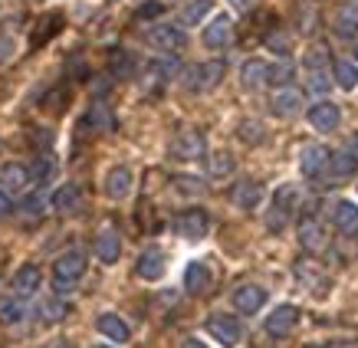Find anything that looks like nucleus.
Segmentation results:
<instances>
[{
  "mask_svg": "<svg viewBox=\"0 0 358 348\" xmlns=\"http://www.w3.org/2000/svg\"><path fill=\"white\" fill-rule=\"evenodd\" d=\"M86 266H89L86 250H79V247L63 250L53 260V289H56V293H69V289H73V283L86 276Z\"/></svg>",
  "mask_w": 358,
  "mask_h": 348,
  "instance_id": "f257e3e1",
  "label": "nucleus"
},
{
  "mask_svg": "<svg viewBox=\"0 0 358 348\" xmlns=\"http://www.w3.org/2000/svg\"><path fill=\"white\" fill-rule=\"evenodd\" d=\"M227 76V63L224 59H207V63H197L191 66L185 73V86L191 92H210V89H217Z\"/></svg>",
  "mask_w": 358,
  "mask_h": 348,
  "instance_id": "f03ea898",
  "label": "nucleus"
},
{
  "mask_svg": "<svg viewBox=\"0 0 358 348\" xmlns=\"http://www.w3.org/2000/svg\"><path fill=\"white\" fill-rule=\"evenodd\" d=\"M145 40L158 53H181L187 46V33L181 23H155L152 30L145 33Z\"/></svg>",
  "mask_w": 358,
  "mask_h": 348,
  "instance_id": "7ed1b4c3",
  "label": "nucleus"
},
{
  "mask_svg": "<svg viewBox=\"0 0 358 348\" xmlns=\"http://www.w3.org/2000/svg\"><path fill=\"white\" fill-rule=\"evenodd\" d=\"M329 158H332V148H326V145H303V152H299V171H303V177L326 181Z\"/></svg>",
  "mask_w": 358,
  "mask_h": 348,
  "instance_id": "20e7f679",
  "label": "nucleus"
},
{
  "mask_svg": "<svg viewBox=\"0 0 358 348\" xmlns=\"http://www.w3.org/2000/svg\"><path fill=\"white\" fill-rule=\"evenodd\" d=\"M207 230H210V220H207V214L201 210V207H187V210H181V214L174 217V233L191 240V243L204 240Z\"/></svg>",
  "mask_w": 358,
  "mask_h": 348,
  "instance_id": "39448f33",
  "label": "nucleus"
},
{
  "mask_svg": "<svg viewBox=\"0 0 358 348\" xmlns=\"http://www.w3.org/2000/svg\"><path fill=\"white\" fill-rule=\"evenodd\" d=\"M168 152H171V158H178V161H197V158H204V135L197 129L178 131L171 138V145H168Z\"/></svg>",
  "mask_w": 358,
  "mask_h": 348,
  "instance_id": "423d86ee",
  "label": "nucleus"
},
{
  "mask_svg": "<svg viewBox=\"0 0 358 348\" xmlns=\"http://www.w3.org/2000/svg\"><path fill=\"white\" fill-rule=\"evenodd\" d=\"M207 332L210 338H217L220 345H240L243 342V322L237 316H227V312H217V316L207 319Z\"/></svg>",
  "mask_w": 358,
  "mask_h": 348,
  "instance_id": "0eeeda50",
  "label": "nucleus"
},
{
  "mask_svg": "<svg viewBox=\"0 0 358 348\" xmlns=\"http://www.w3.org/2000/svg\"><path fill=\"white\" fill-rule=\"evenodd\" d=\"M296 240H299V247H303L306 253H313V256H319V253L329 250V233L315 217L299 220V227H296Z\"/></svg>",
  "mask_w": 358,
  "mask_h": 348,
  "instance_id": "6e6552de",
  "label": "nucleus"
},
{
  "mask_svg": "<svg viewBox=\"0 0 358 348\" xmlns=\"http://www.w3.org/2000/svg\"><path fill=\"white\" fill-rule=\"evenodd\" d=\"M201 40H204L207 50H227L230 40H234V20H230V13H214L204 23Z\"/></svg>",
  "mask_w": 358,
  "mask_h": 348,
  "instance_id": "1a4fd4ad",
  "label": "nucleus"
},
{
  "mask_svg": "<svg viewBox=\"0 0 358 348\" xmlns=\"http://www.w3.org/2000/svg\"><path fill=\"white\" fill-rule=\"evenodd\" d=\"M230 303H234V309H237L240 316H257L263 305H266V289L257 283H243L234 289Z\"/></svg>",
  "mask_w": 358,
  "mask_h": 348,
  "instance_id": "9d476101",
  "label": "nucleus"
},
{
  "mask_svg": "<svg viewBox=\"0 0 358 348\" xmlns=\"http://www.w3.org/2000/svg\"><path fill=\"white\" fill-rule=\"evenodd\" d=\"M296 322H299V309H296L293 303H282L266 316L263 328H266V335H273V338H286L296 328Z\"/></svg>",
  "mask_w": 358,
  "mask_h": 348,
  "instance_id": "9b49d317",
  "label": "nucleus"
},
{
  "mask_svg": "<svg viewBox=\"0 0 358 348\" xmlns=\"http://www.w3.org/2000/svg\"><path fill=\"white\" fill-rule=\"evenodd\" d=\"M306 119H309V125H313L315 131L329 135V131H336V129H338V122H342V112H338L336 102L322 99V102H313V106H309Z\"/></svg>",
  "mask_w": 358,
  "mask_h": 348,
  "instance_id": "f8f14e48",
  "label": "nucleus"
},
{
  "mask_svg": "<svg viewBox=\"0 0 358 348\" xmlns=\"http://www.w3.org/2000/svg\"><path fill=\"white\" fill-rule=\"evenodd\" d=\"M358 174V154L352 148H338L329 158V174H326V184H338V181H348Z\"/></svg>",
  "mask_w": 358,
  "mask_h": 348,
  "instance_id": "ddd939ff",
  "label": "nucleus"
},
{
  "mask_svg": "<svg viewBox=\"0 0 358 348\" xmlns=\"http://www.w3.org/2000/svg\"><path fill=\"white\" fill-rule=\"evenodd\" d=\"M92 253H96V260H102L106 266H115L122 256V237L115 227H102L96 233V243H92Z\"/></svg>",
  "mask_w": 358,
  "mask_h": 348,
  "instance_id": "4468645a",
  "label": "nucleus"
},
{
  "mask_svg": "<svg viewBox=\"0 0 358 348\" xmlns=\"http://www.w3.org/2000/svg\"><path fill=\"white\" fill-rule=\"evenodd\" d=\"M131 171L125 168V164H115V168H109L106 171V177H102V194L109 197V201H122V197H129L131 191Z\"/></svg>",
  "mask_w": 358,
  "mask_h": 348,
  "instance_id": "2eb2a0df",
  "label": "nucleus"
},
{
  "mask_svg": "<svg viewBox=\"0 0 358 348\" xmlns=\"http://www.w3.org/2000/svg\"><path fill=\"white\" fill-rule=\"evenodd\" d=\"M270 112L280 115V119H293L303 112V92L293 86H282L273 92V102H270Z\"/></svg>",
  "mask_w": 358,
  "mask_h": 348,
  "instance_id": "dca6fc26",
  "label": "nucleus"
},
{
  "mask_svg": "<svg viewBox=\"0 0 358 348\" xmlns=\"http://www.w3.org/2000/svg\"><path fill=\"white\" fill-rule=\"evenodd\" d=\"M164 270H168V260H164V253L158 250V247H148V250H141L138 260H135V273H138L141 280H148V283L162 280Z\"/></svg>",
  "mask_w": 358,
  "mask_h": 348,
  "instance_id": "f3484780",
  "label": "nucleus"
},
{
  "mask_svg": "<svg viewBox=\"0 0 358 348\" xmlns=\"http://www.w3.org/2000/svg\"><path fill=\"white\" fill-rule=\"evenodd\" d=\"M96 328H99V335L115 342V345H129V338H131V328L125 326V319L115 316V312H102V316L96 319Z\"/></svg>",
  "mask_w": 358,
  "mask_h": 348,
  "instance_id": "a211bd4d",
  "label": "nucleus"
},
{
  "mask_svg": "<svg viewBox=\"0 0 358 348\" xmlns=\"http://www.w3.org/2000/svg\"><path fill=\"white\" fill-rule=\"evenodd\" d=\"M230 201H234V207H240V210H257V207L263 204V187L257 184V181L243 177V181H237V184H234Z\"/></svg>",
  "mask_w": 358,
  "mask_h": 348,
  "instance_id": "6ab92c4d",
  "label": "nucleus"
},
{
  "mask_svg": "<svg viewBox=\"0 0 358 348\" xmlns=\"http://www.w3.org/2000/svg\"><path fill=\"white\" fill-rule=\"evenodd\" d=\"M50 207L59 210V214H73V210H79V207H83V187L73 184V181L59 184L53 191V197H50Z\"/></svg>",
  "mask_w": 358,
  "mask_h": 348,
  "instance_id": "aec40b11",
  "label": "nucleus"
},
{
  "mask_svg": "<svg viewBox=\"0 0 358 348\" xmlns=\"http://www.w3.org/2000/svg\"><path fill=\"white\" fill-rule=\"evenodd\" d=\"M210 283H214V276H210V270H207L201 260L185 266V293L187 296H204L207 289H210Z\"/></svg>",
  "mask_w": 358,
  "mask_h": 348,
  "instance_id": "412c9836",
  "label": "nucleus"
},
{
  "mask_svg": "<svg viewBox=\"0 0 358 348\" xmlns=\"http://www.w3.org/2000/svg\"><path fill=\"white\" fill-rule=\"evenodd\" d=\"M332 224H336V230L345 233V237L358 233V204H352V201H336V204H332Z\"/></svg>",
  "mask_w": 358,
  "mask_h": 348,
  "instance_id": "4be33fe9",
  "label": "nucleus"
},
{
  "mask_svg": "<svg viewBox=\"0 0 358 348\" xmlns=\"http://www.w3.org/2000/svg\"><path fill=\"white\" fill-rule=\"evenodd\" d=\"M266 73H270V63H266V59H260V56H250L247 63L240 66V86H243V89L266 86Z\"/></svg>",
  "mask_w": 358,
  "mask_h": 348,
  "instance_id": "5701e85b",
  "label": "nucleus"
},
{
  "mask_svg": "<svg viewBox=\"0 0 358 348\" xmlns=\"http://www.w3.org/2000/svg\"><path fill=\"white\" fill-rule=\"evenodd\" d=\"M83 125L92 131H115V115H112V109L102 99H96V102L89 106V112L83 115Z\"/></svg>",
  "mask_w": 358,
  "mask_h": 348,
  "instance_id": "b1692460",
  "label": "nucleus"
},
{
  "mask_svg": "<svg viewBox=\"0 0 358 348\" xmlns=\"http://www.w3.org/2000/svg\"><path fill=\"white\" fill-rule=\"evenodd\" d=\"M40 286H43V273H40L36 263H23L20 270L13 273V289L20 296H33Z\"/></svg>",
  "mask_w": 358,
  "mask_h": 348,
  "instance_id": "393cba45",
  "label": "nucleus"
},
{
  "mask_svg": "<svg viewBox=\"0 0 358 348\" xmlns=\"http://www.w3.org/2000/svg\"><path fill=\"white\" fill-rule=\"evenodd\" d=\"M332 30L338 36H358V3H338L332 13Z\"/></svg>",
  "mask_w": 358,
  "mask_h": 348,
  "instance_id": "a878e982",
  "label": "nucleus"
},
{
  "mask_svg": "<svg viewBox=\"0 0 358 348\" xmlns=\"http://www.w3.org/2000/svg\"><path fill=\"white\" fill-rule=\"evenodd\" d=\"M293 23H296V30L303 33V36L315 33V23H319V3H315V0H296Z\"/></svg>",
  "mask_w": 358,
  "mask_h": 348,
  "instance_id": "bb28decb",
  "label": "nucleus"
},
{
  "mask_svg": "<svg viewBox=\"0 0 358 348\" xmlns=\"http://www.w3.org/2000/svg\"><path fill=\"white\" fill-rule=\"evenodd\" d=\"M27 184H30V168H23V164H17V161L3 164V171H0V187H7L10 194H17V191H23Z\"/></svg>",
  "mask_w": 358,
  "mask_h": 348,
  "instance_id": "cd10ccee",
  "label": "nucleus"
},
{
  "mask_svg": "<svg viewBox=\"0 0 358 348\" xmlns=\"http://www.w3.org/2000/svg\"><path fill=\"white\" fill-rule=\"evenodd\" d=\"M332 79L342 92H355L358 89V66L352 59H336L332 63Z\"/></svg>",
  "mask_w": 358,
  "mask_h": 348,
  "instance_id": "c85d7f7f",
  "label": "nucleus"
},
{
  "mask_svg": "<svg viewBox=\"0 0 358 348\" xmlns=\"http://www.w3.org/2000/svg\"><path fill=\"white\" fill-rule=\"evenodd\" d=\"M109 73L115 79H131L135 76V56L129 50H122V46L109 50Z\"/></svg>",
  "mask_w": 358,
  "mask_h": 348,
  "instance_id": "c756f323",
  "label": "nucleus"
},
{
  "mask_svg": "<svg viewBox=\"0 0 358 348\" xmlns=\"http://www.w3.org/2000/svg\"><path fill=\"white\" fill-rule=\"evenodd\" d=\"M27 316V303L17 296H0V326H17Z\"/></svg>",
  "mask_w": 358,
  "mask_h": 348,
  "instance_id": "7c9ffc66",
  "label": "nucleus"
},
{
  "mask_svg": "<svg viewBox=\"0 0 358 348\" xmlns=\"http://www.w3.org/2000/svg\"><path fill=\"white\" fill-rule=\"evenodd\" d=\"M293 76H296V66L282 56L280 63H270V73H266V86L273 89H282V86H293Z\"/></svg>",
  "mask_w": 358,
  "mask_h": 348,
  "instance_id": "2f4dec72",
  "label": "nucleus"
},
{
  "mask_svg": "<svg viewBox=\"0 0 358 348\" xmlns=\"http://www.w3.org/2000/svg\"><path fill=\"white\" fill-rule=\"evenodd\" d=\"M30 181L33 184H50V181H56V161L50 158V154H40L36 161L30 164Z\"/></svg>",
  "mask_w": 358,
  "mask_h": 348,
  "instance_id": "473e14b6",
  "label": "nucleus"
},
{
  "mask_svg": "<svg viewBox=\"0 0 358 348\" xmlns=\"http://www.w3.org/2000/svg\"><path fill=\"white\" fill-rule=\"evenodd\" d=\"M296 204H299V187H296V184H280L276 191H273V207L286 210L289 217H293Z\"/></svg>",
  "mask_w": 358,
  "mask_h": 348,
  "instance_id": "72a5a7b5",
  "label": "nucleus"
},
{
  "mask_svg": "<svg viewBox=\"0 0 358 348\" xmlns=\"http://www.w3.org/2000/svg\"><path fill=\"white\" fill-rule=\"evenodd\" d=\"M210 10H214V0H187L185 10H181V23L194 27V23H201Z\"/></svg>",
  "mask_w": 358,
  "mask_h": 348,
  "instance_id": "f704fd0d",
  "label": "nucleus"
},
{
  "mask_svg": "<svg viewBox=\"0 0 358 348\" xmlns=\"http://www.w3.org/2000/svg\"><path fill=\"white\" fill-rule=\"evenodd\" d=\"M207 171L210 177H227L234 171V154L230 152H210L207 154Z\"/></svg>",
  "mask_w": 358,
  "mask_h": 348,
  "instance_id": "c9c22d12",
  "label": "nucleus"
},
{
  "mask_svg": "<svg viewBox=\"0 0 358 348\" xmlns=\"http://www.w3.org/2000/svg\"><path fill=\"white\" fill-rule=\"evenodd\" d=\"M237 138L240 142H247V145H260L263 138H266V129H263L257 119H243L237 125Z\"/></svg>",
  "mask_w": 358,
  "mask_h": 348,
  "instance_id": "e433bc0d",
  "label": "nucleus"
},
{
  "mask_svg": "<svg viewBox=\"0 0 358 348\" xmlns=\"http://www.w3.org/2000/svg\"><path fill=\"white\" fill-rule=\"evenodd\" d=\"M332 82H336V79H329L326 69H309V73H306V86H309V92H315V96H322V99H326V92L332 89Z\"/></svg>",
  "mask_w": 358,
  "mask_h": 348,
  "instance_id": "4c0bfd02",
  "label": "nucleus"
},
{
  "mask_svg": "<svg viewBox=\"0 0 358 348\" xmlns=\"http://www.w3.org/2000/svg\"><path fill=\"white\" fill-rule=\"evenodd\" d=\"M303 66H306V73L309 69H326L329 66V50L326 46H309L303 56Z\"/></svg>",
  "mask_w": 358,
  "mask_h": 348,
  "instance_id": "58836bf2",
  "label": "nucleus"
},
{
  "mask_svg": "<svg viewBox=\"0 0 358 348\" xmlns=\"http://www.w3.org/2000/svg\"><path fill=\"white\" fill-rule=\"evenodd\" d=\"M63 316H66V303H59V299H46V303H40V319H43L46 326H50V322H59Z\"/></svg>",
  "mask_w": 358,
  "mask_h": 348,
  "instance_id": "ea45409f",
  "label": "nucleus"
},
{
  "mask_svg": "<svg viewBox=\"0 0 358 348\" xmlns=\"http://www.w3.org/2000/svg\"><path fill=\"white\" fill-rule=\"evenodd\" d=\"M174 187H178L181 194H204V181L194 177V174H178V177H174Z\"/></svg>",
  "mask_w": 358,
  "mask_h": 348,
  "instance_id": "a19ab883",
  "label": "nucleus"
},
{
  "mask_svg": "<svg viewBox=\"0 0 358 348\" xmlns=\"http://www.w3.org/2000/svg\"><path fill=\"white\" fill-rule=\"evenodd\" d=\"M286 224H289V214H286V210H280V207H270V214H266V227H270L273 233H280Z\"/></svg>",
  "mask_w": 358,
  "mask_h": 348,
  "instance_id": "79ce46f5",
  "label": "nucleus"
},
{
  "mask_svg": "<svg viewBox=\"0 0 358 348\" xmlns=\"http://www.w3.org/2000/svg\"><path fill=\"white\" fill-rule=\"evenodd\" d=\"M20 210L27 214V217H40V214H43V197H40V194L23 197V201H20Z\"/></svg>",
  "mask_w": 358,
  "mask_h": 348,
  "instance_id": "37998d69",
  "label": "nucleus"
},
{
  "mask_svg": "<svg viewBox=\"0 0 358 348\" xmlns=\"http://www.w3.org/2000/svg\"><path fill=\"white\" fill-rule=\"evenodd\" d=\"M266 46H273L280 56H289V36H286V33H280V30H273L270 36H266Z\"/></svg>",
  "mask_w": 358,
  "mask_h": 348,
  "instance_id": "c03bdc74",
  "label": "nucleus"
},
{
  "mask_svg": "<svg viewBox=\"0 0 358 348\" xmlns=\"http://www.w3.org/2000/svg\"><path fill=\"white\" fill-rule=\"evenodd\" d=\"M162 13H164V7L152 0V3H141L138 7V20H152V17H162Z\"/></svg>",
  "mask_w": 358,
  "mask_h": 348,
  "instance_id": "a18cd8bd",
  "label": "nucleus"
},
{
  "mask_svg": "<svg viewBox=\"0 0 358 348\" xmlns=\"http://www.w3.org/2000/svg\"><path fill=\"white\" fill-rule=\"evenodd\" d=\"M13 50H17V43H13V36H3V33H0V66L7 63V59H10Z\"/></svg>",
  "mask_w": 358,
  "mask_h": 348,
  "instance_id": "49530a36",
  "label": "nucleus"
},
{
  "mask_svg": "<svg viewBox=\"0 0 358 348\" xmlns=\"http://www.w3.org/2000/svg\"><path fill=\"white\" fill-rule=\"evenodd\" d=\"M13 214V201H10V191L0 187V220H7Z\"/></svg>",
  "mask_w": 358,
  "mask_h": 348,
  "instance_id": "de8ad7c7",
  "label": "nucleus"
},
{
  "mask_svg": "<svg viewBox=\"0 0 358 348\" xmlns=\"http://www.w3.org/2000/svg\"><path fill=\"white\" fill-rule=\"evenodd\" d=\"M230 7H234V10H240V13H250L253 7H257V0H230Z\"/></svg>",
  "mask_w": 358,
  "mask_h": 348,
  "instance_id": "09e8293b",
  "label": "nucleus"
},
{
  "mask_svg": "<svg viewBox=\"0 0 358 348\" xmlns=\"http://www.w3.org/2000/svg\"><path fill=\"white\" fill-rule=\"evenodd\" d=\"M348 148H352V152L358 154V131H355V135H352V142H348Z\"/></svg>",
  "mask_w": 358,
  "mask_h": 348,
  "instance_id": "8fccbe9b",
  "label": "nucleus"
},
{
  "mask_svg": "<svg viewBox=\"0 0 358 348\" xmlns=\"http://www.w3.org/2000/svg\"><path fill=\"white\" fill-rule=\"evenodd\" d=\"M355 56H358V46H355Z\"/></svg>",
  "mask_w": 358,
  "mask_h": 348,
  "instance_id": "3c124183",
  "label": "nucleus"
}]
</instances>
